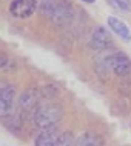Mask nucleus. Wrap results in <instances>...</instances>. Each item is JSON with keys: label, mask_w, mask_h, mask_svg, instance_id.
<instances>
[{"label": "nucleus", "mask_w": 131, "mask_h": 146, "mask_svg": "<svg viewBox=\"0 0 131 146\" xmlns=\"http://www.w3.org/2000/svg\"><path fill=\"white\" fill-rule=\"evenodd\" d=\"M62 115H63V109L60 105L46 103L43 106H39L33 112V123L37 128H40V131L42 129H49L59 123Z\"/></svg>", "instance_id": "nucleus-1"}, {"label": "nucleus", "mask_w": 131, "mask_h": 146, "mask_svg": "<svg viewBox=\"0 0 131 146\" xmlns=\"http://www.w3.org/2000/svg\"><path fill=\"white\" fill-rule=\"evenodd\" d=\"M105 69L114 72L119 77H126L131 72V60L125 52H114L104 60Z\"/></svg>", "instance_id": "nucleus-2"}, {"label": "nucleus", "mask_w": 131, "mask_h": 146, "mask_svg": "<svg viewBox=\"0 0 131 146\" xmlns=\"http://www.w3.org/2000/svg\"><path fill=\"white\" fill-rule=\"evenodd\" d=\"M37 5H39V0H11L9 13L14 17L26 19L34 14V11L37 9Z\"/></svg>", "instance_id": "nucleus-3"}, {"label": "nucleus", "mask_w": 131, "mask_h": 146, "mask_svg": "<svg viewBox=\"0 0 131 146\" xmlns=\"http://www.w3.org/2000/svg\"><path fill=\"white\" fill-rule=\"evenodd\" d=\"M15 97V89L11 85H2L0 86V118H6L13 112V103Z\"/></svg>", "instance_id": "nucleus-4"}, {"label": "nucleus", "mask_w": 131, "mask_h": 146, "mask_svg": "<svg viewBox=\"0 0 131 146\" xmlns=\"http://www.w3.org/2000/svg\"><path fill=\"white\" fill-rule=\"evenodd\" d=\"M111 45H113V42H111L110 33L104 28V26H97V28L93 31V35H91V40H90L91 49L105 51V49H108V46H111Z\"/></svg>", "instance_id": "nucleus-5"}, {"label": "nucleus", "mask_w": 131, "mask_h": 146, "mask_svg": "<svg viewBox=\"0 0 131 146\" xmlns=\"http://www.w3.org/2000/svg\"><path fill=\"white\" fill-rule=\"evenodd\" d=\"M73 8H71L70 3H66L65 0H60L59 2L55 11L51 15V20H53L55 25H68V23L73 20Z\"/></svg>", "instance_id": "nucleus-6"}, {"label": "nucleus", "mask_w": 131, "mask_h": 146, "mask_svg": "<svg viewBox=\"0 0 131 146\" xmlns=\"http://www.w3.org/2000/svg\"><path fill=\"white\" fill-rule=\"evenodd\" d=\"M19 108L25 112H34L39 108V94L37 91L29 88L23 91L22 96L19 97Z\"/></svg>", "instance_id": "nucleus-7"}, {"label": "nucleus", "mask_w": 131, "mask_h": 146, "mask_svg": "<svg viewBox=\"0 0 131 146\" xmlns=\"http://www.w3.org/2000/svg\"><path fill=\"white\" fill-rule=\"evenodd\" d=\"M106 23H108V26L111 28L116 35H119L120 38H124L125 42H130L131 40V33H130V28L125 25L122 20H119L117 17H113V15H110L108 19H106Z\"/></svg>", "instance_id": "nucleus-8"}, {"label": "nucleus", "mask_w": 131, "mask_h": 146, "mask_svg": "<svg viewBox=\"0 0 131 146\" xmlns=\"http://www.w3.org/2000/svg\"><path fill=\"white\" fill-rule=\"evenodd\" d=\"M59 134L55 132V128H49V129H42L40 134L35 137L34 146H55Z\"/></svg>", "instance_id": "nucleus-9"}, {"label": "nucleus", "mask_w": 131, "mask_h": 146, "mask_svg": "<svg viewBox=\"0 0 131 146\" xmlns=\"http://www.w3.org/2000/svg\"><path fill=\"white\" fill-rule=\"evenodd\" d=\"M104 139L100 134L96 132H83L80 137L76 140L74 146H104Z\"/></svg>", "instance_id": "nucleus-10"}, {"label": "nucleus", "mask_w": 131, "mask_h": 146, "mask_svg": "<svg viewBox=\"0 0 131 146\" xmlns=\"http://www.w3.org/2000/svg\"><path fill=\"white\" fill-rule=\"evenodd\" d=\"M59 2L60 0H39V9L42 11V14L48 15L51 19V15H53V13L59 5Z\"/></svg>", "instance_id": "nucleus-11"}, {"label": "nucleus", "mask_w": 131, "mask_h": 146, "mask_svg": "<svg viewBox=\"0 0 131 146\" xmlns=\"http://www.w3.org/2000/svg\"><path fill=\"white\" fill-rule=\"evenodd\" d=\"M55 146H73V134L71 132H62L59 134Z\"/></svg>", "instance_id": "nucleus-12"}, {"label": "nucleus", "mask_w": 131, "mask_h": 146, "mask_svg": "<svg viewBox=\"0 0 131 146\" xmlns=\"http://www.w3.org/2000/svg\"><path fill=\"white\" fill-rule=\"evenodd\" d=\"M110 3H111L114 8L120 9V11H128V9H130L128 3H126L125 0H110Z\"/></svg>", "instance_id": "nucleus-13"}, {"label": "nucleus", "mask_w": 131, "mask_h": 146, "mask_svg": "<svg viewBox=\"0 0 131 146\" xmlns=\"http://www.w3.org/2000/svg\"><path fill=\"white\" fill-rule=\"evenodd\" d=\"M8 62H9V58H8L6 54L0 52V69H3V68H5V66L8 65Z\"/></svg>", "instance_id": "nucleus-14"}, {"label": "nucleus", "mask_w": 131, "mask_h": 146, "mask_svg": "<svg viewBox=\"0 0 131 146\" xmlns=\"http://www.w3.org/2000/svg\"><path fill=\"white\" fill-rule=\"evenodd\" d=\"M82 2H83V3H94L96 0H82Z\"/></svg>", "instance_id": "nucleus-15"}]
</instances>
